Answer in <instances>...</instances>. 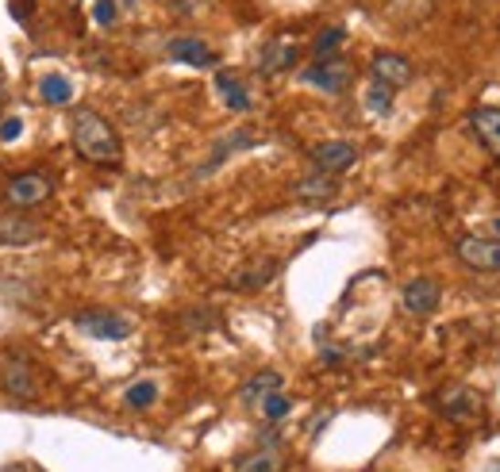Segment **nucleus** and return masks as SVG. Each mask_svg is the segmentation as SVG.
<instances>
[{
  "label": "nucleus",
  "instance_id": "f8f14e48",
  "mask_svg": "<svg viewBox=\"0 0 500 472\" xmlns=\"http://www.w3.org/2000/svg\"><path fill=\"white\" fill-rule=\"evenodd\" d=\"M170 58L174 62H185V66H216V50L205 43V39H197V35H181V39H170Z\"/></svg>",
  "mask_w": 500,
  "mask_h": 472
},
{
  "label": "nucleus",
  "instance_id": "4be33fe9",
  "mask_svg": "<svg viewBox=\"0 0 500 472\" xmlns=\"http://www.w3.org/2000/svg\"><path fill=\"white\" fill-rule=\"evenodd\" d=\"M158 400V384L154 381H139V384H132L123 392V404L132 407V411H143V407H151Z\"/></svg>",
  "mask_w": 500,
  "mask_h": 472
},
{
  "label": "nucleus",
  "instance_id": "a878e982",
  "mask_svg": "<svg viewBox=\"0 0 500 472\" xmlns=\"http://www.w3.org/2000/svg\"><path fill=\"white\" fill-rule=\"evenodd\" d=\"M20 135H24V120H20V116L0 120V142H16Z\"/></svg>",
  "mask_w": 500,
  "mask_h": 472
},
{
  "label": "nucleus",
  "instance_id": "20e7f679",
  "mask_svg": "<svg viewBox=\"0 0 500 472\" xmlns=\"http://www.w3.org/2000/svg\"><path fill=\"white\" fill-rule=\"evenodd\" d=\"M50 193H54L50 177H47V173H35V169H31V173H20V177L8 181L5 200H8L12 207H39V204L50 200Z\"/></svg>",
  "mask_w": 500,
  "mask_h": 472
},
{
  "label": "nucleus",
  "instance_id": "dca6fc26",
  "mask_svg": "<svg viewBox=\"0 0 500 472\" xmlns=\"http://www.w3.org/2000/svg\"><path fill=\"white\" fill-rule=\"evenodd\" d=\"M216 89L224 92V100H228L231 111H250V92H247V85H243V78H239V73L219 69V73H216Z\"/></svg>",
  "mask_w": 500,
  "mask_h": 472
},
{
  "label": "nucleus",
  "instance_id": "393cba45",
  "mask_svg": "<svg viewBox=\"0 0 500 472\" xmlns=\"http://www.w3.org/2000/svg\"><path fill=\"white\" fill-rule=\"evenodd\" d=\"M116 20H120V5H116V0H97V5H92V24L112 27Z\"/></svg>",
  "mask_w": 500,
  "mask_h": 472
},
{
  "label": "nucleus",
  "instance_id": "6e6552de",
  "mask_svg": "<svg viewBox=\"0 0 500 472\" xmlns=\"http://www.w3.org/2000/svg\"><path fill=\"white\" fill-rule=\"evenodd\" d=\"M301 81L312 85V89H324V92H343L350 85V66L343 58H324V62H312Z\"/></svg>",
  "mask_w": 500,
  "mask_h": 472
},
{
  "label": "nucleus",
  "instance_id": "ddd939ff",
  "mask_svg": "<svg viewBox=\"0 0 500 472\" xmlns=\"http://www.w3.org/2000/svg\"><path fill=\"white\" fill-rule=\"evenodd\" d=\"M39 223H31L24 215L0 212V246H27V242H39Z\"/></svg>",
  "mask_w": 500,
  "mask_h": 472
},
{
  "label": "nucleus",
  "instance_id": "9d476101",
  "mask_svg": "<svg viewBox=\"0 0 500 472\" xmlns=\"http://www.w3.org/2000/svg\"><path fill=\"white\" fill-rule=\"evenodd\" d=\"M277 269H282V261L277 257H254V261H247V266H239L231 273V288L235 292H258L277 277Z\"/></svg>",
  "mask_w": 500,
  "mask_h": 472
},
{
  "label": "nucleus",
  "instance_id": "f257e3e1",
  "mask_svg": "<svg viewBox=\"0 0 500 472\" xmlns=\"http://www.w3.org/2000/svg\"><path fill=\"white\" fill-rule=\"evenodd\" d=\"M73 146H78V154L92 165H116L123 158V146H120V135H116V127L108 123L104 116H97V111H73Z\"/></svg>",
  "mask_w": 500,
  "mask_h": 472
},
{
  "label": "nucleus",
  "instance_id": "39448f33",
  "mask_svg": "<svg viewBox=\"0 0 500 472\" xmlns=\"http://www.w3.org/2000/svg\"><path fill=\"white\" fill-rule=\"evenodd\" d=\"M312 165H316V173L324 177H335V173H346L350 165L358 162V150L343 142V139H331V142H320V146H312Z\"/></svg>",
  "mask_w": 500,
  "mask_h": 472
},
{
  "label": "nucleus",
  "instance_id": "b1692460",
  "mask_svg": "<svg viewBox=\"0 0 500 472\" xmlns=\"http://www.w3.org/2000/svg\"><path fill=\"white\" fill-rule=\"evenodd\" d=\"M258 407H262V419H266V423H282V419H285V414L293 411V404L285 400V395H282V392H273V395H266V400H262V404H258Z\"/></svg>",
  "mask_w": 500,
  "mask_h": 472
},
{
  "label": "nucleus",
  "instance_id": "aec40b11",
  "mask_svg": "<svg viewBox=\"0 0 500 472\" xmlns=\"http://www.w3.org/2000/svg\"><path fill=\"white\" fill-rule=\"evenodd\" d=\"M39 92H43L47 104H69L73 100V85H69V78H62V73H47Z\"/></svg>",
  "mask_w": 500,
  "mask_h": 472
},
{
  "label": "nucleus",
  "instance_id": "f3484780",
  "mask_svg": "<svg viewBox=\"0 0 500 472\" xmlns=\"http://www.w3.org/2000/svg\"><path fill=\"white\" fill-rule=\"evenodd\" d=\"M470 123L477 131V139L500 158V108H477L473 116H470Z\"/></svg>",
  "mask_w": 500,
  "mask_h": 472
},
{
  "label": "nucleus",
  "instance_id": "9b49d317",
  "mask_svg": "<svg viewBox=\"0 0 500 472\" xmlns=\"http://www.w3.org/2000/svg\"><path fill=\"white\" fill-rule=\"evenodd\" d=\"M439 285L431 277H416V280H409V285L400 288V299H404V308H409L412 315H431L435 308H439Z\"/></svg>",
  "mask_w": 500,
  "mask_h": 472
},
{
  "label": "nucleus",
  "instance_id": "6ab92c4d",
  "mask_svg": "<svg viewBox=\"0 0 500 472\" xmlns=\"http://www.w3.org/2000/svg\"><path fill=\"white\" fill-rule=\"evenodd\" d=\"M293 196H296V200H331V196H335V181L324 177V173H316V177H308V181L296 184Z\"/></svg>",
  "mask_w": 500,
  "mask_h": 472
},
{
  "label": "nucleus",
  "instance_id": "4468645a",
  "mask_svg": "<svg viewBox=\"0 0 500 472\" xmlns=\"http://www.w3.org/2000/svg\"><path fill=\"white\" fill-rule=\"evenodd\" d=\"M293 66H296V47H293L289 39H273V43H266L262 58H258V73H262V78L285 73V69H293Z\"/></svg>",
  "mask_w": 500,
  "mask_h": 472
},
{
  "label": "nucleus",
  "instance_id": "1a4fd4ad",
  "mask_svg": "<svg viewBox=\"0 0 500 472\" xmlns=\"http://www.w3.org/2000/svg\"><path fill=\"white\" fill-rule=\"evenodd\" d=\"M369 81H378V85H385V89H404L412 81V62L409 58H400V54H388V50H381L374 62H369Z\"/></svg>",
  "mask_w": 500,
  "mask_h": 472
},
{
  "label": "nucleus",
  "instance_id": "0eeeda50",
  "mask_svg": "<svg viewBox=\"0 0 500 472\" xmlns=\"http://www.w3.org/2000/svg\"><path fill=\"white\" fill-rule=\"evenodd\" d=\"M73 323H78V330H85L89 338H104V342H120V338L132 334V323L116 311H81Z\"/></svg>",
  "mask_w": 500,
  "mask_h": 472
},
{
  "label": "nucleus",
  "instance_id": "412c9836",
  "mask_svg": "<svg viewBox=\"0 0 500 472\" xmlns=\"http://www.w3.org/2000/svg\"><path fill=\"white\" fill-rule=\"evenodd\" d=\"M343 39H346V31H343V27H327V31H320V35H316V43H312V54H316V62L335 58V50L343 47Z\"/></svg>",
  "mask_w": 500,
  "mask_h": 472
},
{
  "label": "nucleus",
  "instance_id": "f03ea898",
  "mask_svg": "<svg viewBox=\"0 0 500 472\" xmlns=\"http://www.w3.org/2000/svg\"><path fill=\"white\" fill-rule=\"evenodd\" d=\"M0 388L12 392L16 400H35L39 384H35V365L27 362L24 353L8 350L5 357H0Z\"/></svg>",
  "mask_w": 500,
  "mask_h": 472
},
{
  "label": "nucleus",
  "instance_id": "a211bd4d",
  "mask_svg": "<svg viewBox=\"0 0 500 472\" xmlns=\"http://www.w3.org/2000/svg\"><path fill=\"white\" fill-rule=\"evenodd\" d=\"M273 392H282V372H258L254 381L243 388V404H262Z\"/></svg>",
  "mask_w": 500,
  "mask_h": 472
},
{
  "label": "nucleus",
  "instance_id": "cd10ccee",
  "mask_svg": "<svg viewBox=\"0 0 500 472\" xmlns=\"http://www.w3.org/2000/svg\"><path fill=\"white\" fill-rule=\"evenodd\" d=\"M485 472H500V461H489V465H485Z\"/></svg>",
  "mask_w": 500,
  "mask_h": 472
},
{
  "label": "nucleus",
  "instance_id": "2eb2a0df",
  "mask_svg": "<svg viewBox=\"0 0 500 472\" xmlns=\"http://www.w3.org/2000/svg\"><path fill=\"white\" fill-rule=\"evenodd\" d=\"M282 468H285V457L273 442H266L262 449H254V453H247V457L235 461V472H282Z\"/></svg>",
  "mask_w": 500,
  "mask_h": 472
},
{
  "label": "nucleus",
  "instance_id": "5701e85b",
  "mask_svg": "<svg viewBox=\"0 0 500 472\" xmlns=\"http://www.w3.org/2000/svg\"><path fill=\"white\" fill-rule=\"evenodd\" d=\"M393 97H397L393 89H385V85H378V81H369V89H366V108L374 111V116H388V108H393Z\"/></svg>",
  "mask_w": 500,
  "mask_h": 472
},
{
  "label": "nucleus",
  "instance_id": "bb28decb",
  "mask_svg": "<svg viewBox=\"0 0 500 472\" xmlns=\"http://www.w3.org/2000/svg\"><path fill=\"white\" fill-rule=\"evenodd\" d=\"M489 238H500V215L489 223Z\"/></svg>",
  "mask_w": 500,
  "mask_h": 472
},
{
  "label": "nucleus",
  "instance_id": "7ed1b4c3",
  "mask_svg": "<svg viewBox=\"0 0 500 472\" xmlns=\"http://www.w3.org/2000/svg\"><path fill=\"white\" fill-rule=\"evenodd\" d=\"M458 261L470 266L477 273H500V238H481V235H466L458 238Z\"/></svg>",
  "mask_w": 500,
  "mask_h": 472
},
{
  "label": "nucleus",
  "instance_id": "423d86ee",
  "mask_svg": "<svg viewBox=\"0 0 500 472\" xmlns=\"http://www.w3.org/2000/svg\"><path fill=\"white\" fill-rule=\"evenodd\" d=\"M439 407H442V414H447L451 423H477L481 411H485V400H481L473 388L458 384V388H447V392H442Z\"/></svg>",
  "mask_w": 500,
  "mask_h": 472
}]
</instances>
